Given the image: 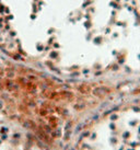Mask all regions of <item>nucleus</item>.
I'll return each instance as SVG.
<instances>
[{
  "mask_svg": "<svg viewBox=\"0 0 140 150\" xmlns=\"http://www.w3.org/2000/svg\"><path fill=\"white\" fill-rule=\"evenodd\" d=\"M5 87H7V89L13 91V90H16L18 88V83L14 82V81H12V80H7L5 81Z\"/></svg>",
  "mask_w": 140,
  "mask_h": 150,
  "instance_id": "nucleus-2",
  "label": "nucleus"
},
{
  "mask_svg": "<svg viewBox=\"0 0 140 150\" xmlns=\"http://www.w3.org/2000/svg\"><path fill=\"white\" fill-rule=\"evenodd\" d=\"M73 94L71 92H67V91H63V92H52L48 95L49 99L52 100H67V99H71Z\"/></svg>",
  "mask_w": 140,
  "mask_h": 150,
  "instance_id": "nucleus-1",
  "label": "nucleus"
}]
</instances>
